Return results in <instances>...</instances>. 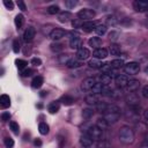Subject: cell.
Instances as JSON below:
<instances>
[{"label":"cell","instance_id":"9a60e30c","mask_svg":"<svg viewBox=\"0 0 148 148\" xmlns=\"http://www.w3.org/2000/svg\"><path fill=\"white\" fill-rule=\"evenodd\" d=\"M108 50L104 49V47H99V49H96L94 52H92V56L96 58V59H105L108 57Z\"/></svg>","mask_w":148,"mask_h":148},{"label":"cell","instance_id":"f35d334b","mask_svg":"<svg viewBox=\"0 0 148 148\" xmlns=\"http://www.w3.org/2000/svg\"><path fill=\"white\" fill-rule=\"evenodd\" d=\"M50 49H51L52 52H56V53H57V52L62 51L64 47H62V45H61L60 43H57V42H56V43H52V44L50 45Z\"/></svg>","mask_w":148,"mask_h":148},{"label":"cell","instance_id":"94428289","mask_svg":"<svg viewBox=\"0 0 148 148\" xmlns=\"http://www.w3.org/2000/svg\"><path fill=\"white\" fill-rule=\"evenodd\" d=\"M143 117H145L146 120H148V109H146V110L143 111Z\"/></svg>","mask_w":148,"mask_h":148},{"label":"cell","instance_id":"7402d4cb","mask_svg":"<svg viewBox=\"0 0 148 148\" xmlns=\"http://www.w3.org/2000/svg\"><path fill=\"white\" fill-rule=\"evenodd\" d=\"M111 80H112V76L109 75V74L102 73L99 75V83H102L103 86H109L111 83Z\"/></svg>","mask_w":148,"mask_h":148},{"label":"cell","instance_id":"9c48e42d","mask_svg":"<svg viewBox=\"0 0 148 148\" xmlns=\"http://www.w3.org/2000/svg\"><path fill=\"white\" fill-rule=\"evenodd\" d=\"M139 87H140V82L138 81V80H130L128 81V83H127V86L124 88L125 89V91L127 92V94H130V92H134V91H136L138 89H139Z\"/></svg>","mask_w":148,"mask_h":148},{"label":"cell","instance_id":"44dd1931","mask_svg":"<svg viewBox=\"0 0 148 148\" xmlns=\"http://www.w3.org/2000/svg\"><path fill=\"white\" fill-rule=\"evenodd\" d=\"M0 105H1L2 109H7V108L10 106V98H9L8 95L3 94V95L0 96Z\"/></svg>","mask_w":148,"mask_h":148},{"label":"cell","instance_id":"f6af8a7d","mask_svg":"<svg viewBox=\"0 0 148 148\" xmlns=\"http://www.w3.org/2000/svg\"><path fill=\"white\" fill-rule=\"evenodd\" d=\"M105 21H106V23H108L109 25H114V24L117 23V18H116L113 15H109V16H106Z\"/></svg>","mask_w":148,"mask_h":148},{"label":"cell","instance_id":"d4e9b609","mask_svg":"<svg viewBox=\"0 0 148 148\" xmlns=\"http://www.w3.org/2000/svg\"><path fill=\"white\" fill-rule=\"evenodd\" d=\"M131 109V108H130ZM126 118L127 119H132L133 121H138V120H140V117H139V113L138 112H135L134 110H128L127 112H126Z\"/></svg>","mask_w":148,"mask_h":148},{"label":"cell","instance_id":"1f68e13d","mask_svg":"<svg viewBox=\"0 0 148 148\" xmlns=\"http://www.w3.org/2000/svg\"><path fill=\"white\" fill-rule=\"evenodd\" d=\"M49 111H50V113H57L58 111H59V109H60V103L58 102V101H56V102H52L50 105H49Z\"/></svg>","mask_w":148,"mask_h":148},{"label":"cell","instance_id":"6f0895ef","mask_svg":"<svg viewBox=\"0 0 148 148\" xmlns=\"http://www.w3.org/2000/svg\"><path fill=\"white\" fill-rule=\"evenodd\" d=\"M80 20V18H79ZM79 20H73L72 21V25L74 27V28H77V27H80L81 28V25H82V23H80V21Z\"/></svg>","mask_w":148,"mask_h":148},{"label":"cell","instance_id":"83f0119b","mask_svg":"<svg viewBox=\"0 0 148 148\" xmlns=\"http://www.w3.org/2000/svg\"><path fill=\"white\" fill-rule=\"evenodd\" d=\"M110 65H111V67L113 68V69H119V68H124V66H125V64H124V61L121 60V59H113L111 62H110Z\"/></svg>","mask_w":148,"mask_h":148},{"label":"cell","instance_id":"7c38bea8","mask_svg":"<svg viewBox=\"0 0 148 148\" xmlns=\"http://www.w3.org/2000/svg\"><path fill=\"white\" fill-rule=\"evenodd\" d=\"M96 27H97V23L95 21H84V22H82L81 29L86 32H90V31L95 30Z\"/></svg>","mask_w":148,"mask_h":148},{"label":"cell","instance_id":"c3c4849f","mask_svg":"<svg viewBox=\"0 0 148 148\" xmlns=\"http://www.w3.org/2000/svg\"><path fill=\"white\" fill-rule=\"evenodd\" d=\"M118 37H119V32H118V31L112 30V31L109 34V38H110L111 40H117V39H118Z\"/></svg>","mask_w":148,"mask_h":148},{"label":"cell","instance_id":"e7e4bbea","mask_svg":"<svg viewBox=\"0 0 148 148\" xmlns=\"http://www.w3.org/2000/svg\"><path fill=\"white\" fill-rule=\"evenodd\" d=\"M87 148H94V147H87Z\"/></svg>","mask_w":148,"mask_h":148},{"label":"cell","instance_id":"30bf717a","mask_svg":"<svg viewBox=\"0 0 148 148\" xmlns=\"http://www.w3.org/2000/svg\"><path fill=\"white\" fill-rule=\"evenodd\" d=\"M64 36H65V30L59 29V28L53 29V30L49 34V37H50L52 40H59V39H61Z\"/></svg>","mask_w":148,"mask_h":148},{"label":"cell","instance_id":"d590c367","mask_svg":"<svg viewBox=\"0 0 148 148\" xmlns=\"http://www.w3.org/2000/svg\"><path fill=\"white\" fill-rule=\"evenodd\" d=\"M106 25L105 24H97V27L95 28V32L98 35V36H103V35H105V32H106Z\"/></svg>","mask_w":148,"mask_h":148},{"label":"cell","instance_id":"8d00e7d4","mask_svg":"<svg viewBox=\"0 0 148 148\" xmlns=\"http://www.w3.org/2000/svg\"><path fill=\"white\" fill-rule=\"evenodd\" d=\"M71 60V56L69 54H60L58 56V62L61 65H67V62Z\"/></svg>","mask_w":148,"mask_h":148},{"label":"cell","instance_id":"4fadbf2b","mask_svg":"<svg viewBox=\"0 0 148 148\" xmlns=\"http://www.w3.org/2000/svg\"><path fill=\"white\" fill-rule=\"evenodd\" d=\"M89 56H90V51H89L87 47H81V49H79V50L76 51V58H77L79 60H81V61L88 59Z\"/></svg>","mask_w":148,"mask_h":148},{"label":"cell","instance_id":"d6986e66","mask_svg":"<svg viewBox=\"0 0 148 148\" xmlns=\"http://www.w3.org/2000/svg\"><path fill=\"white\" fill-rule=\"evenodd\" d=\"M88 44H89V46L95 47V50H96V49H99V46L102 45V39L99 37H90L88 39Z\"/></svg>","mask_w":148,"mask_h":148},{"label":"cell","instance_id":"db71d44e","mask_svg":"<svg viewBox=\"0 0 148 148\" xmlns=\"http://www.w3.org/2000/svg\"><path fill=\"white\" fill-rule=\"evenodd\" d=\"M9 118H10V113L9 112H2L1 113V120L2 121H7V120H9Z\"/></svg>","mask_w":148,"mask_h":148},{"label":"cell","instance_id":"e0dca14e","mask_svg":"<svg viewBox=\"0 0 148 148\" xmlns=\"http://www.w3.org/2000/svg\"><path fill=\"white\" fill-rule=\"evenodd\" d=\"M81 45H82V40H81V38L79 36L71 38V42H69V47L71 49L79 50V49H81Z\"/></svg>","mask_w":148,"mask_h":148},{"label":"cell","instance_id":"816d5d0a","mask_svg":"<svg viewBox=\"0 0 148 148\" xmlns=\"http://www.w3.org/2000/svg\"><path fill=\"white\" fill-rule=\"evenodd\" d=\"M98 148H111V145L109 141L102 140V142H99V145H98Z\"/></svg>","mask_w":148,"mask_h":148},{"label":"cell","instance_id":"ac0fdd59","mask_svg":"<svg viewBox=\"0 0 148 148\" xmlns=\"http://www.w3.org/2000/svg\"><path fill=\"white\" fill-rule=\"evenodd\" d=\"M84 101H86V103H87L88 105H96V104L99 102L98 96H97L96 94L87 95V96H86V98H84Z\"/></svg>","mask_w":148,"mask_h":148},{"label":"cell","instance_id":"6da1fadb","mask_svg":"<svg viewBox=\"0 0 148 148\" xmlns=\"http://www.w3.org/2000/svg\"><path fill=\"white\" fill-rule=\"evenodd\" d=\"M118 138L124 145H130L134 141V132L130 126H123L119 130Z\"/></svg>","mask_w":148,"mask_h":148},{"label":"cell","instance_id":"91938a15","mask_svg":"<svg viewBox=\"0 0 148 148\" xmlns=\"http://www.w3.org/2000/svg\"><path fill=\"white\" fill-rule=\"evenodd\" d=\"M34 143H35V146H42V141H40L39 139H36V140L34 141Z\"/></svg>","mask_w":148,"mask_h":148},{"label":"cell","instance_id":"681fc988","mask_svg":"<svg viewBox=\"0 0 148 148\" xmlns=\"http://www.w3.org/2000/svg\"><path fill=\"white\" fill-rule=\"evenodd\" d=\"M3 5H5V7H6L7 9H9V10H13V8H14V3H13V1H10V0H3Z\"/></svg>","mask_w":148,"mask_h":148},{"label":"cell","instance_id":"be15d7a7","mask_svg":"<svg viewBox=\"0 0 148 148\" xmlns=\"http://www.w3.org/2000/svg\"><path fill=\"white\" fill-rule=\"evenodd\" d=\"M46 95V91H42V94H40V96H45Z\"/></svg>","mask_w":148,"mask_h":148},{"label":"cell","instance_id":"74e56055","mask_svg":"<svg viewBox=\"0 0 148 148\" xmlns=\"http://www.w3.org/2000/svg\"><path fill=\"white\" fill-rule=\"evenodd\" d=\"M120 111H121L120 108L118 105H116V104H108V108L105 110V112H118V113H120Z\"/></svg>","mask_w":148,"mask_h":148},{"label":"cell","instance_id":"484cf974","mask_svg":"<svg viewBox=\"0 0 148 148\" xmlns=\"http://www.w3.org/2000/svg\"><path fill=\"white\" fill-rule=\"evenodd\" d=\"M59 102H61L64 105H72L74 103V97L71 95H64Z\"/></svg>","mask_w":148,"mask_h":148},{"label":"cell","instance_id":"03108f58","mask_svg":"<svg viewBox=\"0 0 148 148\" xmlns=\"http://www.w3.org/2000/svg\"><path fill=\"white\" fill-rule=\"evenodd\" d=\"M147 17H148V12H147Z\"/></svg>","mask_w":148,"mask_h":148},{"label":"cell","instance_id":"603a6c76","mask_svg":"<svg viewBox=\"0 0 148 148\" xmlns=\"http://www.w3.org/2000/svg\"><path fill=\"white\" fill-rule=\"evenodd\" d=\"M71 18H72V14H71L69 12H61V13H59V15H58V20H59V22H61V23H65V22L69 21Z\"/></svg>","mask_w":148,"mask_h":148},{"label":"cell","instance_id":"ba28073f","mask_svg":"<svg viewBox=\"0 0 148 148\" xmlns=\"http://www.w3.org/2000/svg\"><path fill=\"white\" fill-rule=\"evenodd\" d=\"M95 83H96V81H95L94 77H87V79H84V80L82 81L81 88H82V90H84V91H90V90L92 89V87L95 86Z\"/></svg>","mask_w":148,"mask_h":148},{"label":"cell","instance_id":"9f6ffc18","mask_svg":"<svg viewBox=\"0 0 148 148\" xmlns=\"http://www.w3.org/2000/svg\"><path fill=\"white\" fill-rule=\"evenodd\" d=\"M141 94H142V96H143L145 98H147V99H148V84H147V86H145V87L142 88Z\"/></svg>","mask_w":148,"mask_h":148},{"label":"cell","instance_id":"7dc6e473","mask_svg":"<svg viewBox=\"0 0 148 148\" xmlns=\"http://www.w3.org/2000/svg\"><path fill=\"white\" fill-rule=\"evenodd\" d=\"M76 5H77V1H75V0H67V1H65V6L67 8H73Z\"/></svg>","mask_w":148,"mask_h":148},{"label":"cell","instance_id":"60d3db41","mask_svg":"<svg viewBox=\"0 0 148 148\" xmlns=\"http://www.w3.org/2000/svg\"><path fill=\"white\" fill-rule=\"evenodd\" d=\"M59 12H60V8H59V6H57V5H51V6H49V8H47V13L51 14V15H56V14H58Z\"/></svg>","mask_w":148,"mask_h":148},{"label":"cell","instance_id":"680465c9","mask_svg":"<svg viewBox=\"0 0 148 148\" xmlns=\"http://www.w3.org/2000/svg\"><path fill=\"white\" fill-rule=\"evenodd\" d=\"M140 148H148V139H146V140H145V141L141 143Z\"/></svg>","mask_w":148,"mask_h":148},{"label":"cell","instance_id":"ffe728a7","mask_svg":"<svg viewBox=\"0 0 148 148\" xmlns=\"http://www.w3.org/2000/svg\"><path fill=\"white\" fill-rule=\"evenodd\" d=\"M43 83H44V79H43L42 75L35 76V77L32 79V81H31V86H32V88H35V89L40 88V87L43 86Z\"/></svg>","mask_w":148,"mask_h":148},{"label":"cell","instance_id":"7a4b0ae2","mask_svg":"<svg viewBox=\"0 0 148 148\" xmlns=\"http://www.w3.org/2000/svg\"><path fill=\"white\" fill-rule=\"evenodd\" d=\"M86 134H88L92 140H96V141H99L102 140L103 138V130H101L98 126L96 125H90L87 131H86Z\"/></svg>","mask_w":148,"mask_h":148},{"label":"cell","instance_id":"2e32d148","mask_svg":"<svg viewBox=\"0 0 148 148\" xmlns=\"http://www.w3.org/2000/svg\"><path fill=\"white\" fill-rule=\"evenodd\" d=\"M128 83V79L126 75H117L116 76V84L118 88H125Z\"/></svg>","mask_w":148,"mask_h":148},{"label":"cell","instance_id":"b9f144b4","mask_svg":"<svg viewBox=\"0 0 148 148\" xmlns=\"http://www.w3.org/2000/svg\"><path fill=\"white\" fill-rule=\"evenodd\" d=\"M15 64H16V67L18 69H24L27 67V65H28V62L25 60H22V59H16L15 60Z\"/></svg>","mask_w":148,"mask_h":148},{"label":"cell","instance_id":"277c9868","mask_svg":"<svg viewBox=\"0 0 148 148\" xmlns=\"http://www.w3.org/2000/svg\"><path fill=\"white\" fill-rule=\"evenodd\" d=\"M124 71L126 74H130V75H135L140 72V65L135 61H131V62H127L125 64L124 66Z\"/></svg>","mask_w":148,"mask_h":148},{"label":"cell","instance_id":"bcb514c9","mask_svg":"<svg viewBox=\"0 0 148 148\" xmlns=\"http://www.w3.org/2000/svg\"><path fill=\"white\" fill-rule=\"evenodd\" d=\"M20 42H18V39H14L13 40V51L15 52V53H18L20 52Z\"/></svg>","mask_w":148,"mask_h":148},{"label":"cell","instance_id":"d6a6232c","mask_svg":"<svg viewBox=\"0 0 148 148\" xmlns=\"http://www.w3.org/2000/svg\"><path fill=\"white\" fill-rule=\"evenodd\" d=\"M92 116H94V110H92V109H90V108H86V109L82 110V117H83L84 120L90 119Z\"/></svg>","mask_w":148,"mask_h":148},{"label":"cell","instance_id":"836d02e7","mask_svg":"<svg viewBox=\"0 0 148 148\" xmlns=\"http://www.w3.org/2000/svg\"><path fill=\"white\" fill-rule=\"evenodd\" d=\"M103 89H104V86H103L102 83H99V82H96L95 86L92 87V89H91L90 91H91V94H96V95H98V94H102Z\"/></svg>","mask_w":148,"mask_h":148},{"label":"cell","instance_id":"e575fe53","mask_svg":"<svg viewBox=\"0 0 148 148\" xmlns=\"http://www.w3.org/2000/svg\"><path fill=\"white\" fill-rule=\"evenodd\" d=\"M38 130H39V133L42 135H46L49 133V131H50V127H49V125L46 123H40L38 125Z\"/></svg>","mask_w":148,"mask_h":148},{"label":"cell","instance_id":"52a82bcc","mask_svg":"<svg viewBox=\"0 0 148 148\" xmlns=\"http://www.w3.org/2000/svg\"><path fill=\"white\" fill-rule=\"evenodd\" d=\"M35 35H36V30L34 27H28L24 32H23V40L25 43H30L32 42V39L35 38Z\"/></svg>","mask_w":148,"mask_h":148},{"label":"cell","instance_id":"8992f818","mask_svg":"<svg viewBox=\"0 0 148 148\" xmlns=\"http://www.w3.org/2000/svg\"><path fill=\"white\" fill-rule=\"evenodd\" d=\"M103 117L106 120V123L109 125H111V124H116L120 119V113H118V112H105Z\"/></svg>","mask_w":148,"mask_h":148},{"label":"cell","instance_id":"4316f807","mask_svg":"<svg viewBox=\"0 0 148 148\" xmlns=\"http://www.w3.org/2000/svg\"><path fill=\"white\" fill-rule=\"evenodd\" d=\"M88 65H89V67H91V68H102V66H103L104 64H103V62H102L99 59L94 58V59L89 60Z\"/></svg>","mask_w":148,"mask_h":148},{"label":"cell","instance_id":"f1b7e54d","mask_svg":"<svg viewBox=\"0 0 148 148\" xmlns=\"http://www.w3.org/2000/svg\"><path fill=\"white\" fill-rule=\"evenodd\" d=\"M96 126H98L101 130H106L109 127V124L106 123V120L104 119V117H99L96 120Z\"/></svg>","mask_w":148,"mask_h":148},{"label":"cell","instance_id":"11a10c76","mask_svg":"<svg viewBox=\"0 0 148 148\" xmlns=\"http://www.w3.org/2000/svg\"><path fill=\"white\" fill-rule=\"evenodd\" d=\"M32 73H34V71H32L31 68H25V69L22 72V76H30Z\"/></svg>","mask_w":148,"mask_h":148},{"label":"cell","instance_id":"ab89813d","mask_svg":"<svg viewBox=\"0 0 148 148\" xmlns=\"http://www.w3.org/2000/svg\"><path fill=\"white\" fill-rule=\"evenodd\" d=\"M95 108H96V111L104 113L105 110H106V108H108V104H106L105 102H98V103L95 105Z\"/></svg>","mask_w":148,"mask_h":148},{"label":"cell","instance_id":"8fae6325","mask_svg":"<svg viewBox=\"0 0 148 148\" xmlns=\"http://www.w3.org/2000/svg\"><path fill=\"white\" fill-rule=\"evenodd\" d=\"M92 139L88 135V134H82L80 136V145L82 148H87V147H92Z\"/></svg>","mask_w":148,"mask_h":148},{"label":"cell","instance_id":"5bb4252c","mask_svg":"<svg viewBox=\"0 0 148 148\" xmlns=\"http://www.w3.org/2000/svg\"><path fill=\"white\" fill-rule=\"evenodd\" d=\"M133 7L136 12H146L148 10V1H134Z\"/></svg>","mask_w":148,"mask_h":148},{"label":"cell","instance_id":"ee69618b","mask_svg":"<svg viewBox=\"0 0 148 148\" xmlns=\"http://www.w3.org/2000/svg\"><path fill=\"white\" fill-rule=\"evenodd\" d=\"M3 143H5L6 148H13L14 147V140L12 138H9V136H6L3 139Z\"/></svg>","mask_w":148,"mask_h":148},{"label":"cell","instance_id":"4dcf8cb0","mask_svg":"<svg viewBox=\"0 0 148 148\" xmlns=\"http://www.w3.org/2000/svg\"><path fill=\"white\" fill-rule=\"evenodd\" d=\"M109 51H110V53L112 56H118V54H120L121 49H120V46L118 44H111L110 47H109Z\"/></svg>","mask_w":148,"mask_h":148},{"label":"cell","instance_id":"6125c7cd","mask_svg":"<svg viewBox=\"0 0 148 148\" xmlns=\"http://www.w3.org/2000/svg\"><path fill=\"white\" fill-rule=\"evenodd\" d=\"M143 71H145V73H146L147 75H148V65H146V66H145V68H143Z\"/></svg>","mask_w":148,"mask_h":148},{"label":"cell","instance_id":"3957f363","mask_svg":"<svg viewBox=\"0 0 148 148\" xmlns=\"http://www.w3.org/2000/svg\"><path fill=\"white\" fill-rule=\"evenodd\" d=\"M95 16H96V12L90 8H83L77 13V17L84 21H91V18H94Z\"/></svg>","mask_w":148,"mask_h":148},{"label":"cell","instance_id":"5b68a950","mask_svg":"<svg viewBox=\"0 0 148 148\" xmlns=\"http://www.w3.org/2000/svg\"><path fill=\"white\" fill-rule=\"evenodd\" d=\"M126 103L130 108H134V106H139L140 105V98L135 92H130L126 96Z\"/></svg>","mask_w":148,"mask_h":148},{"label":"cell","instance_id":"f546056e","mask_svg":"<svg viewBox=\"0 0 148 148\" xmlns=\"http://www.w3.org/2000/svg\"><path fill=\"white\" fill-rule=\"evenodd\" d=\"M14 23H15L16 28L20 29V28L23 25V23H24V16H23L22 14H17V15L15 16V18H14Z\"/></svg>","mask_w":148,"mask_h":148},{"label":"cell","instance_id":"cb8c5ba5","mask_svg":"<svg viewBox=\"0 0 148 148\" xmlns=\"http://www.w3.org/2000/svg\"><path fill=\"white\" fill-rule=\"evenodd\" d=\"M83 65V62L81 61V60H79V59H71L68 62H67V67L68 68H79V67H81Z\"/></svg>","mask_w":148,"mask_h":148},{"label":"cell","instance_id":"f907efd6","mask_svg":"<svg viewBox=\"0 0 148 148\" xmlns=\"http://www.w3.org/2000/svg\"><path fill=\"white\" fill-rule=\"evenodd\" d=\"M16 5H17V7H18V9H21L22 12H24V10H27V6H25V3H24V1H22V0H17V2H16Z\"/></svg>","mask_w":148,"mask_h":148},{"label":"cell","instance_id":"7bdbcfd3","mask_svg":"<svg viewBox=\"0 0 148 148\" xmlns=\"http://www.w3.org/2000/svg\"><path fill=\"white\" fill-rule=\"evenodd\" d=\"M9 127H10V130H12L15 134H18V132H20V126H18V124H17L16 121H10V123H9Z\"/></svg>","mask_w":148,"mask_h":148},{"label":"cell","instance_id":"f5cc1de1","mask_svg":"<svg viewBox=\"0 0 148 148\" xmlns=\"http://www.w3.org/2000/svg\"><path fill=\"white\" fill-rule=\"evenodd\" d=\"M31 64H32L34 66L38 67V66L42 65V60H40L39 58H32V59H31Z\"/></svg>","mask_w":148,"mask_h":148}]
</instances>
